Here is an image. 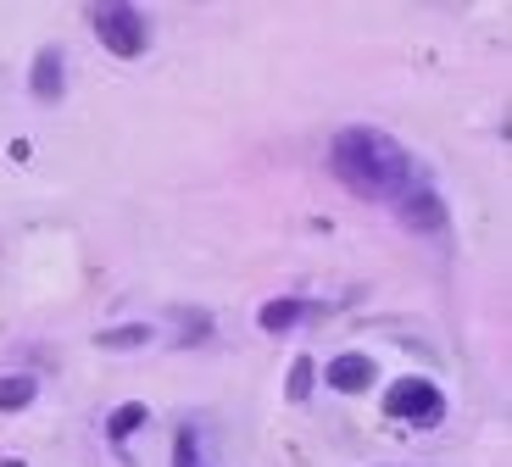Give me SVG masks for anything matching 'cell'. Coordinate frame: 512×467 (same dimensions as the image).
<instances>
[{"instance_id": "6da1fadb", "label": "cell", "mask_w": 512, "mask_h": 467, "mask_svg": "<svg viewBox=\"0 0 512 467\" xmlns=\"http://www.w3.org/2000/svg\"><path fill=\"white\" fill-rule=\"evenodd\" d=\"M329 167H334V178H340L351 195H362V201H396V195L412 184L407 151H401L384 128H368V123L334 134Z\"/></svg>"}, {"instance_id": "7a4b0ae2", "label": "cell", "mask_w": 512, "mask_h": 467, "mask_svg": "<svg viewBox=\"0 0 512 467\" xmlns=\"http://www.w3.org/2000/svg\"><path fill=\"white\" fill-rule=\"evenodd\" d=\"M90 28H95V39H101L106 51L123 56V62L145 56V45H151L145 12H140V6H128V0H106V6H90Z\"/></svg>"}, {"instance_id": "3957f363", "label": "cell", "mask_w": 512, "mask_h": 467, "mask_svg": "<svg viewBox=\"0 0 512 467\" xmlns=\"http://www.w3.org/2000/svg\"><path fill=\"white\" fill-rule=\"evenodd\" d=\"M384 412L396 417V423H412V429H435L440 417H446V395L435 390L429 379H396L384 390Z\"/></svg>"}, {"instance_id": "277c9868", "label": "cell", "mask_w": 512, "mask_h": 467, "mask_svg": "<svg viewBox=\"0 0 512 467\" xmlns=\"http://www.w3.org/2000/svg\"><path fill=\"white\" fill-rule=\"evenodd\" d=\"M396 212H401V223L412 228V234H446V201H440V190H429V184H407V190L396 195Z\"/></svg>"}, {"instance_id": "5b68a950", "label": "cell", "mask_w": 512, "mask_h": 467, "mask_svg": "<svg viewBox=\"0 0 512 467\" xmlns=\"http://www.w3.org/2000/svg\"><path fill=\"white\" fill-rule=\"evenodd\" d=\"M323 379H329V390H340V395H362V390H373V379H379V362L362 356V351H346V356H334V362L323 367Z\"/></svg>"}, {"instance_id": "8992f818", "label": "cell", "mask_w": 512, "mask_h": 467, "mask_svg": "<svg viewBox=\"0 0 512 467\" xmlns=\"http://www.w3.org/2000/svg\"><path fill=\"white\" fill-rule=\"evenodd\" d=\"M312 317H323L318 301H295V295H284V301H262L256 329H262V334H290L295 323H312Z\"/></svg>"}, {"instance_id": "52a82bcc", "label": "cell", "mask_w": 512, "mask_h": 467, "mask_svg": "<svg viewBox=\"0 0 512 467\" xmlns=\"http://www.w3.org/2000/svg\"><path fill=\"white\" fill-rule=\"evenodd\" d=\"M28 89H34V101H62V89H67V56L56 51V45H45V51L34 56Z\"/></svg>"}, {"instance_id": "ba28073f", "label": "cell", "mask_w": 512, "mask_h": 467, "mask_svg": "<svg viewBox=\"0 0 512 467\" xmlns=\"http://www.w3.org/2000/svg\"><path fill=\"white\" fill-rule=\"evenodd\" d=\"M151 340H156L151 323H117V329L95 334V345H101V351H140V345H151Z\"/></svg>"}, {"instance_id": "9c48e42d", "label": "cell", "mask_w": 512, "mask_h": 467, "mask_svg": "<svg viewBox=\"0 0 512 467\" xmlns=\"http://www.w3.org/2000/svg\"><path fill=\"white\" fill-rule=\"evenodd\" d=\"M145 417H151V406H145V401H123L112 417H106V440H112V445H123L134 429H145Z\"/></svg>"}, {"instance_id": "30bf717a", "label": "cell", "mask_w": 512, "mask_h": 467, "mask_svg": "<svg viewBox=\"0 0 512 467\" xmlns=\"http://www.w3.org/2000/svg\"><path fill=\"white\" fill-rule=\"evenodd\" d=\"M39 384L28 379V373H6L0 379V412H23V406H34Z\"/></svg>"}, {"instance_id": "8fae6325", "label": "cell", "mask_w": 512, "mask_h": 467, "mask_svg": "<svg viewBox=\"0 0 512 467\" xmlns=\"http://www.w3.org/2000/svg\"><path fill=\"white\" fill-rule=\"evenodd\" d=\"M312 384H318V362H312V356H295L290 362V379H284V401H307L312 395Z\"/></svg>"}, {"instance_id": "7c38bea8", "label": "cell", "mask_w": 512, "mask_h": 467, "mask_svg": "<svg viewBox=\"0 0 512 467\" xmlns=\"http://www.w3.org/2000/svg\"><path fill=\"white\" fill-rule=\"evenodd\" d=\"M195 451H201V445H195V429L184 423V429L173 434V467H201V456H195Z\"/></svg>"}, {"instance_id": "4fadbf2b", "label": "cell", "mask_w": 512, "mask_h": 467, "mask_svg": "<svg viewBox=\"0 0 512 467\" xmlns=\"http://www.w3.org/2000/svg\"><path fill=\"white\" fill-rule=\"evenodd\" d=\"M0 467H23V462H0Z\"/></svg>"}]
</instances>
